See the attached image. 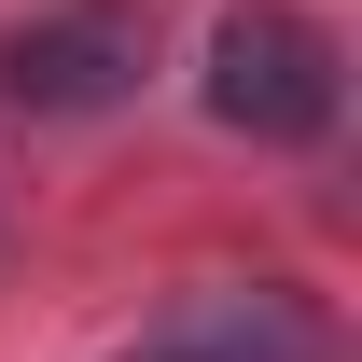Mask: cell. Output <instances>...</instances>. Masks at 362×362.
<instances>
[{
    "instance_id": "7a4b0ae2",
    "label": "cell",
    "mask_w": 362,
    "mask_h": 362,
    "mask_svg": "<svg viewBox=\"0 0 362 362\" xmlns=\"http://www.w3.org/2000/svg\"><path fill=\"white\" fill-rule=\"evenodd\" d=\"M112 70H126V28H112V14L28 28V42L0 56V84H14V98H112Z\"/></svg>"
},
{
    "instance_id": "6da1fadb",
    "label": "cell",
    "mask_w": 362,
    "mask_h": 362,
    "mask_svg": "<svg viewBox=\"0 0 362 362\" xmlns=\"http://www.w3.org/2000/svg\"><path fill=\"white\" fill-rule=\"evenodd\" d=\"M209 112L251 126V139H320L334 126V42H320L307 14H279V0L223 14L209 28Z\"/></svg>"
}]
</instances>
